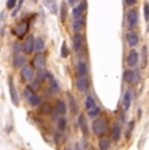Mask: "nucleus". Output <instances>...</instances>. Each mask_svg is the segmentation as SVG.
I'll return each instance as SVG.
<instances>
[{
    "label": "nucleus",
    "mask_w": 149,
    "mask_h": 150,
    "mask_svg": "<svg viewBox=\"0 0 149 150\" xmlns=\"http://www.w3.org/2000/svg\"><path fill=\"white\" fill-rule=\"evenodd\" d=\"M92 131L97 137H105L110 131V123H109L107 116L101 115V116L96 117L92 123Z\"/></svg>",
    "instance_id": "obj_1"
},
{
    "label": "nucleus",
    "mask_w": 149,
    "mask_h": 150,
    "mask_svg": "<svg viewBox=\"0 0 149 150\" xmlns=\"http://www.w3.org/2000/svg\"><path fill=\"white\" fill-rule=\"evenodd\" d=\"M123 80L128 85H137L140 82V80H141L140 71L139 69H127L123 73Z\"/></svg>",
    "instance_id": "obj_2"
},
{
    "label": "nucleus",
    "mask_w": 149,
    "mask_h": 150,
    "mask_svg": "<svg viewBox=\"0 0 149 150\" xmlns=\"http://www.w3.org/2000/svg\"><path fill=\"white\" fill-rule=\"evenodd\" d=\"M135 98V91L132 88H127L123 93V97H122V110L123 112H127L130 107L132 106V100Z\"/></svg>",
    "instance_id": "obj_3"
},
{
    "label": "nucleus",
    "mask_w": 149,
    "mask_h": 150,
    "mask_svg": "<svg viewBox=\"0 0 149 150\" xmlns=\"http://www.w3.org/2000/svg\"><path fill=\"white\" fill-rule=\"evenodd\" d=\"M127 25L130 29H135L137 26V22H139V12H137L136 8H131L127 12Z\"/></svg>",
    "instance_id": "obj_4"
},
{
    "label": "nucleus",
    "mask_w": 149,
    "mask_h": 150,
    "mask_svg": "<svg viewBox=\"0 0 149 150\" xmlns=\"http://www.w3.org/2000/svg\"><path fill=\"white\" fill-rule=\"evenodd\" d=\"M110 134H111V140L114 142H119L120 137H122V124L119 122L113 123V125L110 128Z\"/></svg>",
    "instance_id": "obj_5"
},
{
    "label": "nucleus",
    "mask_w": 149,
    "mask_h": 150,
    "mask_svg": "<svg viewBox=\"0 0 149 150\" xmlns=\"http://www.w3.org/2000/svg\"><path fill=\"white\" fill-rule=\"evenodd\" d=\"M28 31H29V21H28V20H22V21L13 29V33H15L18 38H22Z\"/></svg>",
    "instance_id": "obj_6"
},
{
    "label": "nucleus",
    "mask_w": 149,
    "mask_h": 150,
    "mask_svg": "<svg viewBox=\"0 0 149 150\" xmlns=\"http://www.w3.org/2000/svg\"><path fill=\"white\" fill-rule=\"evenodd\" d=\"M8 85H9V94H11V99H12V103L15 106H18L20 105V97L17 94V90L15 88V83H13V79L9 76L8 79Z\"/></svg>",
    "instance_id": "obj_7"
},
{
    "label": "nucleus",
    "mask_w": 149,
    "mask_h": 150,
    "mask_svg": "<svg viewBox=\"0 0 149 150\" xmlns=\"http://www.w3.org/2000/svg\"><path fill=\"white\" fill-rule=\"evenodd\" d=\"M20 76L24 81H33V77H34V71L33 67L30 65H25L24 68H21V72H20Z\"/></svg>",
    "instance_id": "obj_8"
},
{
    "label": "nucleus",
    "mask_w": 149,
    "mask_h": 150,
    "mask_svg": "<svg viewBox=\"0 0 149 150\" xmlns=\"http://www.w3.org/2000/svg\"><path fill=\"white\" fill-rule=\"evenodd\" d=\"M45 64H46V57H45V55H42V54H37L35 56H34V59L31 60V67L35 68L37 71L45 68Z\"/></svg>",
    "instance_id": "obj_9"
},
{
    "label": "nucleus",
    "mask_w": 149,
    "mask_h": 150,
    "mask_svg": "<svg viewBox=\"0 0 149 150\" xmlns=\"http://www.w3.org/2000/svg\"><path fill=\"white\" fill-rule=\"evenodd\" d=\"M72 45H73V50L76 51V52L81 51L82 46H84V37H82V34L74 33V35L72 38Z\"/></svg>",
    "instance_id": "obj_10"
},
{
    "label": "nucleus",
    "mask_w": 149,
    "mask_h": 150,
    "mask_svg": "<svg viewBox=\"0 0 149 150\" xmlns=\"http://www.w3.org/2000/svg\"><path fill=\"white\" fill-rule=\"evenodd\" d=\"M76 88H77V90H79L80 93H84V91H87L88 89H89V80H88V77L87 76L77 77V80H76Z\"/></svg>",
    "instance_id": "obj_11"
},
{
    "label": "nucleus",
    "mask_w": 149,
    "mask_h": 150,
    "mask_svg": "<svg viewBox=\"0 0 149 150\" xmlns=\"http://www.w3.org/2000/svg\"><path fill=\"white\" fill-rule=\"evenodd\" d=\"M87 7H88V3L85 1V0H82V1L80 3L77 7H74L73 11H72L73 18H79V17H82V16H84L85 11H87Z\"/></svg>",
    "instance_id": "obj_12"
},
{
    "label": "nucleus",
    "mask_w": 149,
    "mask_h": 150,
    "mask_svg": "<svg viewBox=\"0 0 149 150\" xmlns=\"http://www.w3.org/2000/svg\"><path fill=\"white\" fill-rule=\"evenodd\" d=\"M126 63H127V65L130 68H135L137 65V63H139V54H137L135 50H131L127 55Z\"/></svg>",
    "instance_id": "obj_13"
},
{
    "label": "nucleus",
    "mask_w": 149,
    "mask_h": 150,
    "mask_svg": "<svg viewBox=\"0 0 149 150\" xmlns=\"http://www.w3.org/2000/svg\"><path fill=\"white\" fill-rule=\"evenodd\" d=\"M126 42L130 47H135V46L139 45V34L135 33V31L130 30L127 34H126Z\"/></svg>",
    "instance_id": "obj_14"
},
{
    "label": "nucleus",
    "mask_w": 149,
    "mask_h": 150,
    "mask_svg": "<svg viewBox=\"0 0 149 150\" xmlns=\"http://www.w3.org/2000/svg\"><path fill=\"white\" fill-rule=\"evenodd\" d=\"M34 37L33 35H29L26 39H25L24 45H22V51L25 54H31L34 51Z\"/></svg>",
    "instance_id": "obj_15"
},
{
    "label": "nucleus",
    "mask_w": 149,
    "mask_h": 150,
    "mask_svg": "<svg viewBox=\"0 0 149 150\" xmlns=\"http://www.w3.org/2000/svg\"><path fill=\"white\" fill-rule=\"evenodd\" d=\"M56 112L60 115V116H64L65 112H67V105L63 99H56V103H55V107H54Z\"/></svg>",
    "instance_id": "obj_16"
},
{
    "label": "nucleus",
    "mask_w": 149,
    "mask_h": 150,
    "mask_svg": "<svg viewBox=\"0 0 149 150\" xmlns=\"http://www.w3.org/2000/svg\"><path fill=\"white\" fill-rule=\"evenodd\" d=\"M88 74V64L84 60H80L77 63V76L79 77H84Z\"/></svg>",
    "instance_id": "obj_17"
},
{
    "label": "nucleus",
    "mask_w": 149,
    "mask_h": 150,
    "mask_svg": "<svg viewBox=\"0 0 149 150\" xmlns=\"http://www.w3.org/2000/svg\"><path fill=\"white\" fill-rule=\"evenodd\" d=\"M85 26V17H79V18H74L73 20V24H72V28L74 30V33H79L82 28Z\"/></svg>",
    "instance_id": "obj_18"
},
{
    "label": "nucleus",
    "mask_w": 149,
    "mask_h": 150,
    "mask_svg": "<svg viewBox=\"0 0 149 150\" xmlns=\"http://www.w3.org/2000/svg\"><path fill=\"white\" fill-rule=\"evenodd\" d=\"M111 142H113V140L111 138H109V137H101L99 138V141H98V148L99 150H109L110 149V146H111Z\"/></svg>",
    "instance_id": "obj_19"
},
{
    "label": "nucleus",
    "mask_w": 149,
    "mask_h": 150,
    "mask_svg": "<svg viewBox=\"0 0 149 150\" xmlns=\"http://www.w3.org/2000/svg\"><path fill=\"white\" fill-rule=\"evenodd\" d=\"M43 50H45V41L42 37H38V38L34 39V51L37 54H41Z\"/></svg>",
    "instance_id": "obj_20"
},
{
    "label": "nucleus",
    "mask_w": 149,
    "mask_h": 150,
    "mask_svg": "<svg viewBox=\"0 0 149 150\" xmlns=\"http://www.w3.org/2000/svg\"><path fill=\"white\" fill-rule=\"evenodd\" d=\"M79 125H80V129H81V132L85 134V136H88L89 134V129H88V125H87V120H85V116L82 114L79 115Z\"/></svg>",
    "instance_id": "obj_21"
},
{
    "label": "nucleus",
    "mask_w": 149,
    "mask_h": 150,
    "mask_svg": "<svg viewBox=\"0 0 149 150\" xmlns=\"http://www.w3.org/2000/svg\"><path fill=\"white\" fill-rule=\"evenodd\" d=\"M26 59H25L22 55H15V59H13V67L15 68H24Z\"/></svg>",
    "instance_id": "obj_22"
},
{
    "label": "nucleus",
    "mask_w": 149,
    "mask_h": 150,
    "mask_svg": "<svg viewBox=\"0 0 149 150\" xmlns=\"http://www.w3.org/2000/svg\"><path fill=\"white\" fill-rule=\"evenodd\" d=\"M68 98H70V108L72 114H79V103L74 99V97L71 93H68Z\"/></svg>",
    "instance_id": "obj_23"
},
{
    "label": "nucleus",
    "mask_w": 149,
    "mask_h": 150,
    "mask_svg": "<svg viewBox=\"0 0 149 150\" xmlns=\"http://www.w3.org/2000/svg\"><path fill=\"white\" fill-rule=\"evenodd\" d=\"M35 77H37V81L38 82H43L47 77H50V74H48V72L46 71L45 68H42V69H38V71H37Z\"/></svg>",
    "instance_id": "obj_24"
},
{
    "label": "nucleus",
    "mask_w": 149,
    "mask_h": 150,
    "mask_svg": "<svg viewBox=\"0 0 149 150\" xmlns=\"http://www.w3.org/2000/svg\"><path fill=\"white\" fill-rule=\"evenodd\" d=\"M39 111H41L42 115H48L53 112V106H51V103H48V102H43V103H41Z\"/></svg>",
    "instance_id": "obj_25"
},
{
    "label": "nucleus",
    "mask_w": 149,
    "mask_h": 150,
    "mask_svg": "<svg viewBox=\"0 0 149 150\" xmlns=\"http://www.w3.org/2000/svg\"><path fill=\"white\" fill-rule=\"evenodd\" d=\"M148 64V48L147 46L141 47V68H145Z\"/></svg>",
    "instance_id": "obj_26"
},
{
    "label": "nucleus",
    "mask_w": 149,
    "mask_h": 150,
    "mask_svg": "<svg viewBox=\"0 0 149 150\" xmlns=\"http://www.w3.org/2000/svg\"><path fill=\"white\" fill-rule=\"evenodd\" d=\"M97 103H96V99H94L92 96H88L85 98V108H87V111H89L93 107H96Z\"/></svg>",
    "instance_id": "obj_27"
},
{
    "label": "nucleus",
    "mask_w": 149,
    "mask_h": 150,
    "mask_svg": "<svg viewBox=\"0 0 149 150\" xmlns=\"http://www.w3.org/2000/svg\"><path fill=\"white\" fill-rule=\"evenodd\" d=\"M28 102H29L30 106H38V105H41V97L34 93L33 96H30L28 98Z\"/></svg>",
    "instance_id": "obj_28"
},
{
    "label": "nucleus",
    "mask_w": 149,
    "mask_h": 150,
    "mask_svg": "<svg viewBox=\"0 0 149 150\" xmlns=\"http://www.w3.org/2000/svg\"><path fill=\"white\" fill-rule=\"evenodd\" d=\"M50 91H51V94L53 93H59L60 91V86H59L58 81L54 80L53 77H51V80H50Z\"/></svg>",
    "instance_id": "obj_29"
},
{
    "label": "nucleus",
    "mask_w": 149,
    "mask_h": 150,
    "mask_svg": "<svg viewBox=\"0 0 149 150\" xmlns=\"http://www.w3.org/2000/svg\"><path fill=\"white\" fill-rule=\"evenodd\" d=\"M43 4H45L46 7H47L53 13L56 12V1H55V0H43Z\"/></svg>",
    "instance_id": "obj_30"
},
{
    "label": "nucleus",
    "mask_w": 149,
    "mask_h": 150,
    "mask_svg": "<svg viewBox=\"0 0 149 150\" xmlns=\"http://www.w3.org/2000/svg\"><path fill=\"white\" fill-rule=\"evenodd\" d=\"M88 115H89L90 117H93V119H96V117L101 116V108H99L98 106H96V107H93L92 110L88 111Z\"/></svg>",
    "instance_id": "obj_31"
},
{
    "label": "nucleus",
    "mask_w": 149,
    "mask_h": 150,
    "mask_svg": "<svg viewBox=\"0 0 149 150\" xmlns=\"http://www.w3.org/2000/svg\"><path fill=\"white\" fill-rule=\"evenodd\" d=\"M67 13H68L67 3H63V4H62V8H60V18H62V21H64V20L67 18Z\"/></svg>",
    "instance_id": "obj_32"
},
{
    "label": "nucleus",
    "mask_w": 149,
    "mask_h": 150,
    "mask_svg": "<svg viewBox=\"0 0 149 150\" xmlns=\"http://www.w3.org/2000/svg\"><path fill=\"white\" fill-rule=\"evenodd\" d=\"M65 125H67V120H65L64 117L60 116V117H59V120H58V129L63 132V131L65 129Z\"/></svg>",
    "instance_id": "obj_33"
},
{
    "label": "nucleus",
    "mask_w": 149,
    "mask_h": 150,
    "mask_svg": "<svg viewBox=\"0 0 149 150\" xmlns=\"http://www.w3.org/2000/svg\"><path fill=\"white\" fill-rule=\"evenodd\" d=\"M133 127H135V120H131V123L128 124L127 131H126V138L131 137V133H132V131H133Z\"/></svg>",
    "instance_id": "obj_34"
},
{
    "label": "nucleus",
    "mask_w": 149,
    "mask_h": 150,
    "mask_svg": "<svg viewBox=\"0 0 149 150\" xmlns=\"http://www.w3.org/2000/svg\"><path fill=\"white\" fill-rule=\"evenodd\" d=\"M60 54H62V57H67L68 55H70V50H68L67 43H65V42H63V45H62V51H60Z\"/></svg>",
    "instance_id": "obj_35"
},
{
    "label": "nucleus",
    "mask_w": 149,
    "mask_h": 150,
    "mask_svg": "<svg viewBox=\"0 0 149 150\" xmlns=\"http://www.w3.org/2000/svg\"><path fill=\"white\" fill-rule=\"evenodd\" d=\"M144 18L149 21V3L148 1L144 3Z\"/></svg>",
    "instance_id": "obj_36"
},
{
    "label": "nucleus",
    "mask_w": 149,
    "mask_h": 150,
    "mask_svg": "<svg viewBox=\"0 0 149 150\" xmlns=\"http://www.w3.org/2000/svg\"><path fill=\"white\" fill-rule=\"evenodd\" d=\"M17 0H7V8L8 9H12V8H15L17 5Z\"/></svg>",
    "instance_id": "obj_37"
},
{
    "label": "nucleus",
    "mask_w": 149,
    "mask_h": 150,
    "mask_svg": "<svg viewBox=\"0 0 149 150\" xmlns=\"http://www.w3.org/2000/svg\"><path fill=\"white\" fill-rule=\"evenodd\" d=\"M21 5H22V1H21V0H20V1L17 3V5H16V9H15V11H13V12H12V16H13V17L16 16V14H17V12H18L20 9H21Z\"/></svg>",
    "instance_id": "obj_38"
},
{
    "label": "nucleus",
    "mask_w": 149,
    "mask_h": 150,
    "mask_svg": "<svg viewBox=\"0 0 149 150\" xmlns=\"http://www.w3.org/2000/svg\"><path fill=\"white\" fill-rule=\"evenodd\" d=\"M136 1H137V0H124V3L128 5V7H132V5H135V4H136Z\"/></svg>",
    "instance_id": "obj_39"
},
{
    "label": "nucleus",
    "mask_w": 149,
    "mask_h": 150,
    "mask_svg": "<svg viewBox=\"0 0 149 150\" xmlns=\"http://www.w3.org/2000/svg\"><path fill=\"white\" fill-rule=\"evenodd\" d=\"M68 1H70V4H71V5H73L74 3H76V1H80V0H68Z\"/></svg>",
    "instance_id": "obj_40"
},
{
    "label": "nucleus",
    "mask_w": 149,
    "mask_h": 150,
    "mask_svg": "<svg viewBox=\"0 0 149 150\" xmlns=\"http://www.w3.org/2000/svg\"><path fill=\"white\" fill-rule=\"evenodd\" d=\"M76 150H81V146H80V144H76Z\"/></svg>",
    "instance_id": "obj_41"
},
{
    "label": "nucleus",
    "mask_w": 149,
    "mask_h": 150,
    "mask_svg": "<svg viewBox=\"0 0 149 150\" xmlns=\"http://www.w3.org/2000/svg\"><path fill=\"white\" fill-rule=\"evenodd\" d=\"M31 1H33V3H37V0H31Z\"/></svg>",
    "instance_id": "obj_42"
},
{
    "label": "nucleus",
    "mask_w": 149,
    "mask_h": 150,
    "mask_svg": "<svg viewBox=\"0 0 149 150\" xmlns=\"http://www.w3.org/2000/svg\"><path fill=\"white\" fill-rule=\"evenodd\" d=\"M148 31H149V25H148Z\"/></svg>",
    "instance_id": "obj_43"
},
{
    "label": "nucleus",
    "mask_w": 149,
    "mask_h": 150,
    "mask_svg": "<svg viewBox=\"0 0 149 150\" xmlns=\"http://www.w3.org/2000/svg\"><path fill=\"white\" fill-rule=\"evenodd\" d=\"M65 150H70V149H65Z\"/></svg>",
    "instance_id": "obj_44"
}]
</instances>
